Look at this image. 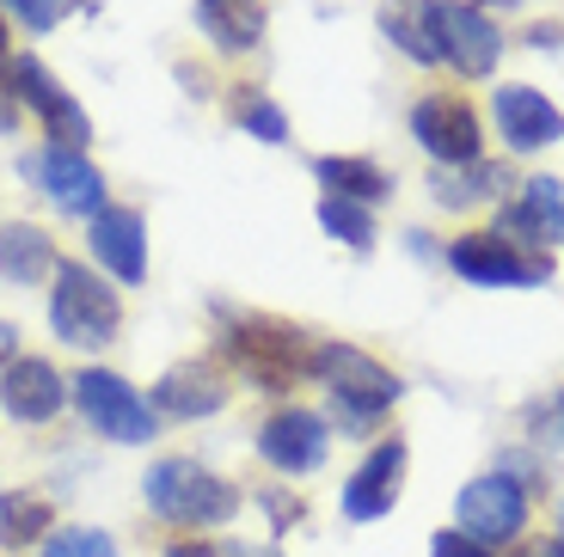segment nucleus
Returning a JSON list of instances; mask_svg holds the SVG:
<instances>
[{"label": "nucleus", "mask_w": 564, "mask_h": 557, "mask_svg": "<svg viewBox=\"0 0 564 557\" xmlns=\"http://www.w3.org/2000/svg\"><path fill=\"white\" fill-rule=\"evenodd\" d=\"M13 92H19L25 111H37L50 148H74V154H86V141H93V117L80 111V98L43 68L37 56H13Z\"/></svg>", "instance_id": "9"}, {"label": "nucleus", "mask_w": 564, "mask_h": 557, "mask_svg": "<svg viewBox=\"0 0 564 557\" xmlns=\"http://www.w3.org/2000/svg\"><path fill=\"white\" fill-rule=\"evenodd\" d=\"M436 37H442V62L466 80H491L503 62V31L491 25V13L466 7V0H436Z\"/></svg>", "instance_id": "12"}, {"label": "nucleus", "mask_w": 564, "mask_h": 557, "mask_svg": "<svg viewBox=\"0 0 564 557\" xmlns=\"http://www.w3.org/2000/svg\"><path fill=\"white\" fill-rule=\"evenodd\" d=\"M62 404H68V380L56 374V362L19 356V362L0 368V411L13 423H50L62 417Z\"/></svg>", "instance_id": "16"}, {"label": "nucleus", "mask_w": 564, "mask_h": 557, "mask_svg": "<svg viewBox=\"0 0 564 557\" xmlns=\"http://www.w3.org/2000/svg\"><path fill=\"white\" fill-rule=\"evenodd\" d=\"M522 209L534 215L540 239L564 245V178H528L522 184Z\"/></svg>", "instance_id": "26"}, {"label": "nucleus", "mask_w": 564, "mask_h": 557, "mask_svg": "<svg viewBox=\"0 0 564 557\" xmlns=\"http://www.w3.org/2000/svg\"><path fill=\"white\" fill-rule=\"evenodd\" d=\"M68 398L80 404L86 429L105 435V441H117V447L154 441V423H160L154 404L141 398L123 374H111V368H80V374L68 380Z\"/></svg>", "instance_id": "5"}, {"label": "nucleus", "mask_w": 564, "mask_h": 557, "mask_svg": "<svg viewBox=\"0 0 564 557\" xmlns=\"http://www.w3.org/2000/svg\"><path fill=\"white\" fill-rule=\"evenodd\" d=\"M86 245H93V258H99V270H111L117 282H148V221H141L135 209H111L105 203L99 215H93V227H86Z\"/></svg>", "instance_id": "17"}, {"label": "nucleus", "mask_w": 564, "mask_h": 557, "mask_svg": "<svg viewBox=\"0 0 564 557\" xmlns=\"http://www.w3.org/2000/svg\"><path fill=\"white\" fill-rule=\"evenodd\" d=\"M166 557H227V551L209 539H178V545H166Z\"/></svg>", "instance_id": "32"}, {"label": "nucleus", "mask_w": 564, "mask_h": 557, "mask_svg": "<svg viewBox=\"0 0 564 557\" xmlns=\"http://www.w3.org/2000/svg\"><path fill=\"white\" fill-rule=\"evenodd\" d=\"M454 521H460L466 539H479L485 551H503L528 533V478H516L509 466L479 472L473 484H460L454 502Z\"/></svg>", "instance_id": "6"}, {"label": "nucleus", "mask_w": 564, "mask_h": 557, "mask_svg": "<svg viewBox=\"0 0 564 557\" xmlns=\"http://www.w3.org/2000/svg\"><path fill=\"white\" fill-rule=\"evenodd\" d=\"M264 515H270V539H282L289 527H301L307 502H301V496H282V490H264Z\"/></svg>", "instance_id": "29"}, {"label": "nucleus", "mask_w": 564, "mask_h": 557, "mask_svg": "<svg viewBox=\"0 0 564 557\" xmlns=\"http://www.w3.org/2000/svg\"><path fill=\"white\" fill-rule=\"evenodd\" d=\"M381 37L393 43L417 68H442V37H436V0H381Z\"/></svg>", "instance_id": "18"}, {"label": "nucleus", "mask_w": 564, "mask_h": 557, "mask_svg": "<svg viewBox=\"0 0 564 557\" xmlns=\"http://www.w3.org/2000/svg\"><path fill=\"white\" fill-rule=\"evenodd\" d=\"M50 331L68 349H105L123 331V301H117V288H105L86 264L62 258L56 288H50Z\"/></svg>", "instance_id": "4"}, {"label": "nucleus", "mask_w": 564, "mask_h": 557, "mask_svg": "<svg viewBox=\"0 0 564 557\" xmlns=\"http://www.w3.org/2000/svg\"><path fill=\"white\" fill-rule=\"evenodd\" d=\"M234 398V380H227L221 362H209V356H184V362H172L166 374L154 380V417H178V423H203L215 417L221 404Z\"/></svg>", "instance_id": "14"}, {"label": "nucleus", "mask_w": 564, "mask_h": 557, "mask_svg": "<svg viewBox=\"0 0 564 557\" xmlns=\"http://www.w3.org/2000/svg\"><path fill=\"white\" fill-rule=\"evenodd\" d=\"M74 7H86V0H0V13H13L25 31H56Z\"/></svg>", "instance_id": "28"}, {"label": "nucleus", "mask_w": 564, "mask_h": 557, "mask_svg": "<svg viewBox=\"0 0 564 557\" xmlns=\"http://www.w3.org/2000/svg\"><path fill=\"white\" fill-rule=\"evenodd\" d=\"M558 37H564V25H558V19H546V25L528 31V50H558Z\"/></svg>", "instance_id": "33"}, {"label": "nucleus", "mask_w": 564, "mask_h": 557, "mask_svg": "<svg viewBox=\"0 0 564 557\" xmlns=\"http://www.w3.org/2000/svg\"><path fill=\"white\" fill-rule=\"evenodd\" d=\"M313 349L319 343L301 325L276 319V313H227L221 325V356L264 392H289L295 380H307Z\"/></svg>", "instance_id": "1"}, {"label": "nucleus", "mask_w": 564, "mask_h": 557, "mask_svg": "<svg viewBox=\"0 0 564 557\" xmlns=\"http://www.w3.org/2000/svg\"><path fill=\"white\" fill-rule=\"evenodd\" d=\"M7 362H19V325L0 319V368H7Z\"/></svg>", "instance_id": "34"}, {"label": "nucleus", "mask_w": 564, "mask_h": 557, "mask_svg": "<svg viewBox=\"0 0 564 557\" xmlns=\"http://www.w3.org/2000/svg\"><path fill=\"white\" fill-rule=\"evenodd\" d=\"M227 557H282L276 545H221Z\"/></svg>", "instance_id": "35"}, {"label": "nucleus", "mask_w": 564, "mask_h": 557, "mask_svg": "<svg viewBox=\"0 0 564 557\" xmlns=\"http://www.w3.org/2000/svg\"><path fill=\"white\" fill-rule=\"evenodd\" d=\"M56 239L43 233L37 221H7L0 227V276L13 288H37V282L56 276Z\"/></svg>", "instance_id": "20"}, {"label": "nucleus", "mask_w": 564, "mask_h": 557, "mask_svg": "<svg viewBox=\"0 0 564 557\" xmlns=\"http://www.w3.org/2000/svg\"><path fill=\"white\" fill-rule=\"evenodd\" d=\"M197 25L221 56H246V50L264 43L270 13H264V0H197Z\"/></svg>", "instance_id": "19"}, {"label": "nucleus", "mask_w": 564, "mask_h": 557, "mask_svg": "<svg viewBox=\"0 0 564 557\" xmlns=\"http://www.w3.org/2000/svg\"><path fill=\"white\" fill-rule=\"evenodd\" d=\"M19 172H25V178L37 184V196H50L62 215H86V221H93V215L105 209V172L86 154H74V148H43V154H31Z\"/></svg>", "instance_id": "15"}, {"label": "nucleus", "mask_w": 564, "mask_h": 557, "mask_svg": "<svg viewBox=\"0 0 564 557\" xmlns=\"http://www.w3.org/2000/svg\"><path fill=\"white\" fill-rule=\"evenodd\" d=\"M43 557H123V551H117V539L99 527H62V533L43 539Z\"/></svg>", "instance_id": "27"}, {"label": "nucleus", "mask_w": 564, "mask_h": 557, "mask_svg": "<svg viewBox=\"0 0 564 557\" xmlns=\"http://www.w3.org/2000/svg\"><path fill=\"white\" fill-rule=\"evenodd\" d=\"M558 545H564V502H558Z\"/></svg>", "instance_id": "39"}, {"label": "nucleus", "mask_w": 564, "mask_h": 557, "mask_svg": "<svg viewBox=\"0 0 564 557\" xmlns=\"http://www.w3.org/2000/svg\"><path fill=\"white\" fill-rule=\"evenodd\" d=\"M448 270L473 288H540L552 276V258L534 245H516L509 233H460L448 245Z\"/></svg>", "instance_id": "7"}, {"label": "nucleus", "mask_w": 564, "mask_h": 557, "mask_svg": "<svg viewBox=\"0 0 564 557\" xmlns=\"http://www.w3.org/2000/svg\"><path fill=\"white\" fill-rule=\"evenodd\" d=\"M319 227L338 245H350V251H368L375 245V209H362V203H344V196H325L319 203Z\"/></svg>", "instance_id": "25"}, {"label": "nucleus", "mask_w": 564, "mask_h": 557, "mask_svg": "<svg viewBox=\"0 0 564 557\" xmlns=\"http://www.w3.org/2000/svg\"><path fill=\"white\" fill-rule=\"evenodd\" d=\"M234 123H240L252 141H264V148H282V141H289V111H282L270 92H252V86L234 98Z\"/></svg>", "instance_id": "24"}, {"label": "nucleus", "mask_w": 564, "mask_h": 557, "mask_svg": "<svg viewBox=\"0 0 564 557\" xmlns=\"http://www.w3.org/2000/svg\"><path fill=\"white\" fill-rule=\"evenodd\" d=\"M509 184V166L497 160H473V166H436L430 172V196L442 209H479V203H497Z\"/></svg>", "instance_id": "22"}, {"label": "nucleus", "mask_w": 564, "mask_h": 557, "mask_svg": "<svg viewBox=\"0 0 564 557\" xmlns=\"http://www.w3.org/2000/svg\"><path fill=\"white\" fill-rule=\"evenodd\" d=\"M325 454H332V423L319 411H307V404H282V411L264 417V429H258V460L276 466L282 478L319 472Z\"/></svg>", "instance_id": "10"}, {"label": "nucleus", "mask_w": 564, "mask_h": 557, "mask_svg": "<svg viewBox=\"0 0 564 557\" xmlns=\"http://www.w3.org/2000/svg\"><path fill=\"white\" fill-rule=\"evenodd\" d=\"M558 417H564V398H558Z\"/></svg>", "instance_id": "40"}, {"label": "nucleus", "mask_w": 564, "mask_h": 557, "mask_svg": "<svg viewBox=\"0 0 564 557\" xmlns=\"http://www.w3.org/2000/svg\"><path fill=\"white\" fill-rule=\"evenodd\" d=\"M430 557H497V551H485L479 539H466L460 527H442L436 539H430Z\"/></svg>", "instance_id": "30"}, {"label": "nucleus", "mask_w": 564, "mask_h": 557, "mask_svg": "<svg viewBox=\"0 0 564 557\" xmlns=\"http://www.w3.org/2000/svg\"><path fill=\"white\" fill-rule=\"evenodd\" d=\"M540 557H564V545H558V539H552V545H540Z\"/></svg>", "instance_id": "38"}, {"label": "nucleus", "mask_w": 564, "mask_h": 557, "mask_svg": "<svg viewBox=\"0 0 564 557\" xmlns=\"http://www.w3.org/2000/svg\"><path fill=\"white\" fill-rule=\"evenodd\" d=\"M19 123V92H13V62H7V74H0V135H13Z\"/></svg>", "instance_id": "31"}, {"label": "nucleus", "mask_w": 564, "mask_h": 557, "mask_svg": "<svg viewBox=\"0 0 564 557\" xmlns=\"http://www.w3.org/2000/svg\"><path fill=\"white\" fill-rule=\"evenodd\" d=\"M485 7H497V13H509V7H522V0H479V13Z\"/></svg>", "instance_id": "37"}, {"label": "nucleus", "mask_w": 564, "mask_h": 557, "mask_svg": "<svg viewBox=\"0 0 564 557\" xmlns=\"http://www.w3.org/2000/svg\"><path fill=\"white\" fill-rule=\"evenodd\" d=\"M141 502L160 521L197 533V527H227V521L240 515V484H227L221 472L184 460V454H166V460H154L148 478H141Z\"/></svg>", "instance_id": "3"}, {"label": "nucleus", "mask_w": 564, "mask_h": 557, "mask_svg": "<svg viewBox=\"0 0 564 557\" xmlns=\"http://www.w3.org/2000/svg\"><path fill=\"white\" fill-rule=\"evenodd\" d=\"M313 178L325 184V196H344V203H362V209L393 196V172L368 154H325L313 160Z\"/></svg>", "instance_id": "21"}, {"label": "nucleus", "mask_w": 564, "mask_h": 557, "mask_svg": "<svg viewBox=\"0 0 564 557\" xmlns=\"http://www.w3.org/2000/svg\"><path fill=\"white\" fill-rule=\"evenodd\" d=\"M405 466H411L405 435H387V441L368 447L362 466L344 478V496H338L344 521H381V515H393L399 490H405Z\"/></svg>", "instance_id": "13"}, {"label": "nucleus", "mask_w": 564, "mask_h": 557, "mask_svg": "<svg viewBox=\"0 0 564 557\" xmlns=\"http://www.w3.org/2000/svg\"><path fill=\"white\" fill-rule=\"evenodd\" d=\"M411 141H417L436 166H473V160H485L479 111L454 92H430V98L411 105Z\"/></svg>", "instance_id": "8"}, {"label": "nucleus", "mask_w": 564, "mask_h": 557, "mask_svg": "<svg viewBox=\"0 0 564 557\" xmlns=\"http://www.w3.org/2000/svg\"><path fill=\"white\" fill-rule=\"evenodd\" d=\"M56 533V502L43 490H7L0 496V545L7 551H25V545H43Z\"/></svg>", "instance_id": "23"}, {"label": "nucleus", "mask_w": 564, "mask_h": 557, "mask_svg": "<svg viewBox=\"0 0 564 557\" xmlns=\"http://www.w3.org/2000/svg\"><path fill=\"white\" fill-rule=\"evenodd\" d=\"M313 380L332 392V417L344 429H368V423H381L387 411L399 404V374L381 362V356H368V349L344 343V337H325L313 349Z\"/></svg>", "instance_id": "2"}, {"label": "nucleus", "mask_w": 564, "mask_h": 557, "mask_svg": "<svg viewBox=\"0 0 564 557\" xmlns=\"http://www.w3.org/2000/svg\"><path fill=\"white\" fill-rule=\"evenodd\" d=\"M491 123H497V135H503L509 154H546V148L564 141V111L528 80L497 86L491 92Z\"/></svg>", "instance_id": "11"}, {"label": "nucleus", "mask_w": 564, "mask_h": 557, "mask_svg": "<svg viewBox=\"0 0 564 557\" xmlns=\"http://www.w3.org/2000/svg\"><path fill=\"white\" fill-rule=\"evenodd\" d=\"M13 62V37H7V19H0V68Z\"/></svg>", "instance_id": "36"}]
</instances>
